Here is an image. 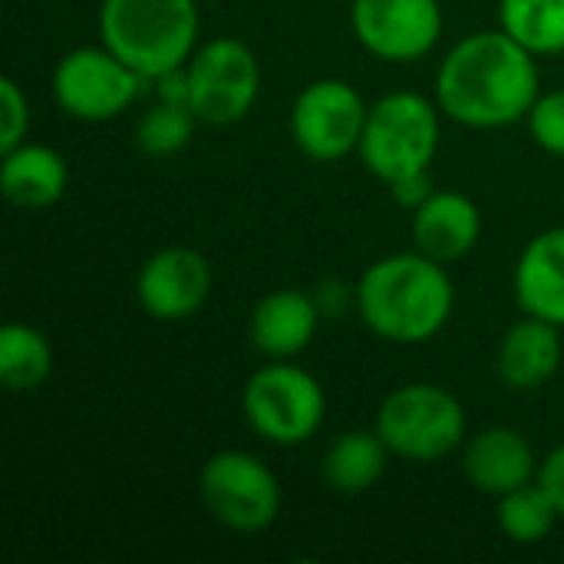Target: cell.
Here are the masks:
<instances>
[{"label": "cell", "mask_w": 564, "mask_h": 564, "mask_svg": "<svg viewBox=\"0 0 564 564\" xmlns=\"http://www.w3.org/2000/svg\"><path fill=\"white\" fill-rule=\"evenodd\" d=\"M539 66L502 26L463 36L436 69V106L466 129H502L529 119Z\"/></svg>", "instance_id": "1"}, {"label": "cell", "mask_w": 564, "mask_h": 564, "mask_svg": "<svg viewBox=\"0 0 564 564\" xmlns=\"http://www.w3.org/2000/svg\"><path fill=\"white\" fill-rule=\"evenodd\" d=\"M364 324L390 344H426L453 317L456 288L440 261L403 251L370 264L354 291Z\"/></svg>", "instance_id": "2"}, {"label": "cell", "mask_w": 564, "mask_h": 564, "mask_svg": "<svg viewBox=\"0 0 564 564\" xmlns=\"http://www.w3.org/2000/svg\"><path fill=\"white\" fill-rule=\"evenodd\" d=\"M99 40L142 79L185 66L198 40L195 0H102Z\"/></svg>", "instance_id": "3"}, {"label": "cell", "mask_w": 564, "mask_h": 564, "mask_svg": "<svg viewBox=\"0 0 564 564\" xmlns=\"http://www.w3.org/2000/svg\"><path fill=\"white\" fill-rule=\"evenodd\" d=\"M440 116L443 109L413 89L377 99L357 149L364 165L387 185L403 175L430 172L440 149Z\"/></svg>", "instance_id": "4"}, {"label": "cell", "mask_w": 564, "mask_h": 564, "mask_svg": "<svg viewBox=\"0 0 564 564\" xmlns=\"http://www.w3.org/2000/svg\"><path fill=\"white\" fill-rule=\"evenodd\" d=\"M377 433L406 463H440L463 446L466 410L436 383H403L380 403Z\"/></svg>", "instance_id": "5"}, {"label": "cell", "mask_w": 564, "mask_h": 564, "mask_svg": "<svg viewBox=\"0 0 564 564\" xmlns=\"http://www.w3.org/2000/svg\"><path fill=\"white\" fill-rule=\"evenodd\" d=\"M248 426L274 446H301L317 436L327 397L314 373L294 360H271L254 370L241 393Z\"/></svg>", "instance_id": "6"}, {"label": "cell", "mask_w": 564, "mask_h": 564, "mask_svg": "<svg viewBox=\"0 0 564 564\" xmlns=\"http://www.w3.org/2000/svg\"><path fill=\"white\" fill-rule=\"evenodd\" d=\"M188 73V106L205 126L241 122L261 93V66L251 46L235 36H215L192 53Z\"/></svg>", "instance_id": "7"}, {"label": "cell", "mask_w": 564, "mask_h": 564, "mask_svg": "<svg viewBox=\"0 0 564 564\" xmlns=\"http://www.w3.org/2000/svg\"><path fill=\"white\" fill-rule=\"evenodd\" d=\"M202 506L231 532H264L281 512L278 476L251 453L221 449L198 473Z\"/></svg>", "instance_id": "8"}, {"label": "cell", "mask_w": 564, "mask_h": 564, "mask_svg": "<svg viewBox=\"0 0 564 564\" xmlns=\"http://www.w3.org/2000/svg\"><path fill=\"white\" fill-rule=\"evenodd\" d=\"M142 76L109 46L69 50L53 69V96L63 112L79 122H106L122 116L139 96Z\"/></svg>", "instance_id": "9"}, {"label": "cell", "mask_w": 564, "mask_h": 564, "mask_svg": "<svg viewBox=\"0 0 564 564\" xmlns=\"http://www.w3.org/2000/svg\"><path fill=\"white\" fill-rule=\"evenodd\" d=\"M367 112L364 96L350 83L317 79L291 106V135L307 159L337 162L360 149Z\"/></svg>", "instance_id": "10"}, {"label": "cell", "mask_w": 564, "mask_h": 564, "mask_svg": "<svg viewBox=\"0 0 564 564\" xmlns=\"http://www.w3.org/2000/svg\"><path fill=\"white\" fill-rule=\"evenodd\" d=\"M350 23L360 46L387 63L423 59L443 36L440 0H354Z\"/></svg>", "instance_id": "11"}, {"label": "cell", "mask_w": 564, "mask_h": 564, "mask_svg": "<svg viewBox=\"0 0 564 564\" xmlns=\"http://www.w3.org/2000/svg\"><path fill=\"white\" fill-rule=\"evenodd\" d=\"M212 288L215 274L208 258L182 245L155 251L135 278V297L155 321H185L198 314L212 297Z\"/></svg>", "instance_id": "12"}, {"label": "cell", "mask_w": 564, "mask_h": 564, "mask_svg": "<svg viewBox=\"0 0 564 564\" xmlns=\"http://www.w3.org/2000/svg\"><path fill=\"white\" fill-rule=\"evenodd\" d=\"M482 235V212L466 192H433L413 208V245L440 264L466 258Z\"/></svg>", "instance_id": "13"}, {"label": "cell", "mask_w": 564, "mask_h": 564, "mask_svg": "<svg viewBox=\"0 0 564 564\" xmlns=\"http://www.w3.org/2000/svg\"><path fill=\"white\" fill-rule=\"evenodd\" d=\"M463 473L479 492L502 499L506 492L529 486L539 476V466L529 440L519 430L489 426L466 443Z\"/></svg>", "instance_id": "14"}, {"label": "cell", "mask_w": 564, "mask_h": 564, "mask_svg": "<svg viewBox=\"0 0 564 564\" xmlns=\"http://www.w3.org/2000/svg\"><path fill=\"white\" fill-rule=\"evenodd\" d=\"M321 304L314 294L281 288L264 294L251 311V344L268 360H294L317 334Z\"/></svg>", "instance_id": "15"}, {"label": "cell", "mask_w": 564, "mask_h": 564, "mask_svg": "<svg viewBox=\"0 0 564 564\" xmlns=\"http://www.w3.org/2000/svg\"><path fill=\"white\" fill-rule=\"evenodd\" d=\"M562 327L542 317L525 314L522 321H516L502 340H499V354H496V370L502 377L506 387L512 390H539L545 387L558 367H562Z\"/></svg>", "instance_id": "16"}, {"label": "cell", "mask_w": 564, "mask_h": 564, "mask_svg": "<svg viewBox=\"0 0 564 564\" xmlns=\"http://www.w3.org/2000/svg\"><path fill=\"white\" fill-rule=\"evenodd\" d=\"M512 288L522 314L564 327V228L542 231L525 245Z\"/></svg>", "instance_id": "17"}, {"label": "cell", "mask_w": 564, "mask_h": 564, "mask_svg": "<svg viewBox=\"0 0 564 564\" xmlns=\"http://www.w3.org/2000/svg\"><path fill=\"white\" fill-rule=\"evenodd\" d=\"M69 185L66 159L36 142H20L17 149L3 152L0 165V192L17 208H46L63 198Z\"/></svg>", "instance_id": "18"}, {"label": "cell", "mask_w": 564, "mask_h": 564, "mask_svg": "<svg viewBox=\"0 0 564 564\" xmlns=\"http://www.w3.org/2000/svg\"><path fill=\"white\" fill-rule=\"evenodd\" d=\"M390 456L393 453L377 430H350L330 443L324 456V482L340 496H364L383 479Z\"/></svg>", "instance_id": "19"}, {"label": "cell", "mask_w": 564, "mask_h": 564, "mask_svg": "<svg viewBox=\"0 0 564 564\" xmlns=\"http://www.w3.org/2000/svg\"><path fill=\"white\" fill-rule=\"evenodd\" d=\"M53 373V347L43 330L30 324H7L0 330V383L13 393L36 390Z\"/></svg>", "instance_id": "20"}, {"label": "cell", "mask_w": 564, "mask_h": 564, "mask_svg": "<svg viewBox=\"0 0 564 564\" xmlns=\"http://www.w3.org/2000/svg\"><path fill=\"white\" fill-rule=\"evenodd\" d=\"M499 23L535 56L564 53V0H499Z\"/></svg>", "instance_id": "21"}, {"label": "cell", "mask_w": 564, "mask_h": 564, "mask_svg": "<svg viewBox=\"0 0 564 564\" xmlns=\"http://www.w3.org/2000/svg\"><path fill=\"white\" fill-rule=\"evenodd\" d=\"M558 509L552 496L535 482L512 489L499 499V529L516 542V545H539L552 535L558 522Z\"/></svg>", "instance_id": "22"}, {"label": "cell", "mask_w": 564, "mask_h": 564, "mask_svg": "<svg viewBox=\"0 0 564 564\" xmlns=\"http://www.w3.org/2000/svg\"><path fill=\"white\" fill-rule=\"evenodd\" d=\"M198 116L192 112V106H178V102H155L152 109H145V116L135 126V142L145 155L165 159L182 152L192 135H195Z\"/></svg>", "instance_id": "23"}, {"label": "cell", "mask_w": 564, "mask_h": 564, "mask_svg": "<svg viewBox=\"0 0 564 564\" xmlns=\"http://www.w3.org/2000/svg\"><path fill=\"white\" fill-rule=\"evenodd\" d=\"M529 129L539 149L564 159V89L539 93L535 106L529 109Z\"/></svg>", "instance_id": "24"}, {"label": "cell", "mask_w": 564, "mask_h": 564, "mask_svg": "<svg viewBox=\"0 0 564 564\" xmlns=\"http://www.w3.org/2000/svg\"><path fill=\"white\" fill-rule=\"evenodd\" d=\"M26 129H30L26 93L20 89L17 79L3 76L0 79V152H10L20 142H26Z\"/></svg>", "instance_id": "25"}, {"label": "cell", "mask_w": 564, "mask_h": 564, "mask_svg": "<svg viewBox=\"0 0 564 564\" xmlns=\"http://www.w3.org/2000/svg\"><path fill=\"white\" fill-rule=\"evenodd\" d=\"M535 479H539V486L552 496V502H555L558 516L564 519V443L542 459V466H539V476H535Z\"/></svg>", "instance_id": "26"}, {"label": "cell", "mask_w": 564, "mask_h": 564, "mask_svg": "<svg viewBox=\"0 0 564 564\" xmlns=\"http://www.w3.org/2000/svg\"><path fill=\"white\" fill-rule=\"evenodd\" d=\"M390 192H393V198L403 205V208H420L433 192H436V185H433V178H430V172H416V175H403V178H397V182H390Z\"/></svg>", "instance_id": "27"}, {"label": "cell", "mask_w": 564, "mask_h": 564, "mask_svg": "<svg viewBox=\"0 0 564 564\" xmlns=\"http://www.w3.org/2000/svg\"><path fill=\"white\" fill-rule=\"evenodd\" d=\"M155 86H159L162 102L188 106V73H185V66H175V69H169L162 76H155Z\"/></svg>", "instance_id": "28"}]
</instances>
